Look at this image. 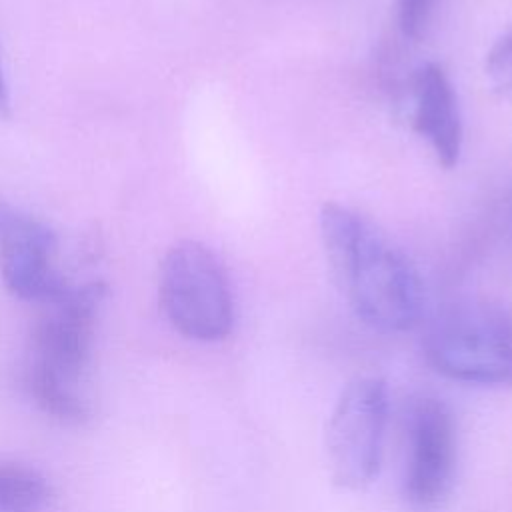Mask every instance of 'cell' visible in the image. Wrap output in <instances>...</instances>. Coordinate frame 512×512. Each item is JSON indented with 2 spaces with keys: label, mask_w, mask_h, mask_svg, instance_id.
<instances>
[{
  "label": "cell",
  "mask_w": 512,
  "mask_h": 512,
  "mask_svg": "<svg viewBox=\"0 0 512 512\" xmlns=\"http://www.w3.org/2000/svg\"><path fill=\"white\" fill-rule=\"evenodd\" d=\"M320 236L356 316L380 332H404L422 316L424 292L410 258L356 210L326 202Z\"/></svg>",
  "instance_id": "1"
},
{
  "label": "cell",
  "mask_w": 512,
  "mask_h": 512,
  "mask_svg": "<svg viewBox=\"0 0 512 512\" xmlns=\"http://www.w3.org/2000/svg\"><path fill=\"white\" fill-rule=\"evenodd\" d=\"M428 364L442 376L476 386H512V310L468 298L438 310L422 338Z\"/></svg>",
  "instance_id": "2"
},
{
  "label": "cell",
  "mask_w": 512,
  "mask_h": 512,
  "mask_svg": "<svg viewBox=\"0 0 512 512\" xmlns=\"http://www.w3.org/2000/svg\"><path fill=\"white\" fill-rule=\"evenodd\" d=\"M160 306L176 332L198 342H216L230 334L234 300L228 276L216 254L196 242L174 244L162 264Z\"/></svg>",
  "instance_id": "3"
},
{
  "label": "cell",
  "mask_w": 512,
  "mask_h": 512,
  "mask_svg": "<svg viewBox=\"0 0 512 512\" xmlns=\"http://www.w3.org/2000/svg\"><path fill=\"white\" fill-rule=\"evenodd\" d=\"M388 420V388L376 376H360L340 392L328 426L326 454L334 482L348 490L364 488L380 468Z\"/></svg>",
  "instance_id": "4"
},
{
  "label": "cell",
  "mask_w": 512,
  "mask_h": 512,
  "mask_svg": "<svg viewBox=\"0 0 512 512\" xmlns=\"http://www.w3.org/2000/svg\"><path fill=\"white\" fill-rule=\"evenodd\" d=\"M104 298L106 284L92 280L82 286H70L58 300L46 304L48 312L32 330L26 372L42 374L74 388L90 362Z\"/></svg>",
  "instance_id": "5"
},
{
  "label": "cell",
  "mask_w": 512,
  "mask_h": 512,
  "mask_svg": "<svg viewBox=\"0 0 512 512\" xmlns=\"http://www.w3.org/2000/svg\"><path fill=\"white\" fill-rule=\"evenodd\" d=\"M406 460L402 496L414 510L428 512L452 490L458 436L454 414L436 396H418L406 410Z\"/></svg>",
  "instance_id": "6"
},
{
  "label": "cell",
  "mask_w": 512,
  "mask_h": 512,
  "mask_svg": "<svg viewBox=\"0 0 512 512\" xmlns=\"http://www.w3.org/2000/svg\"><path fill=\"white\" fill-rule=\"evenodd\" d=\"M56 248L50 226L0 198V274L14 296L50 304L70 288L54 266Z\"/></svg>",
  "instance_id": "7"
},
{
  "label": "cell",
  "mask_w": 512,
  "mask_h": 512,
  "mask_svg": "<svg viewBox=\"0 0 512 512\" xmlns=\"http://www.w3.org/2000/svg\"><path fill=\"white\" fill-rule=\"evenodd\" d=\"M414 130L426 138L444 168L458 164L462 122L452 82L442 66L424 64L414 76Z\"/></svg>",
  "instance_id": "8"
},
{
  "label": "cell",
  "mask_w": 512,
  "mask_h": 512,
  "mask_svg": "<svg viewBox=\"0 0 512 512\" xmlns=\"http://www.w3.org/2000/svg\"><path fill=\"white\" fill-rule=\"evenodd\" d=\"M50 498L46 478L24 464H0V512H40Z\"/></svg>",
  "instance_id": "9"
},
{
  "label": "cell",
  "mask_w": 512,
  "mask_h": 512,
  "mask_svg": "<svg viewBox=\"0 0 512 512\" xmlns=\"http://www.w3.org/2000/svg\"><path fill=\"white\" fill-rule=\"evenodd\" d=\"M26 388L34 404L48 416L64 424H84L90 420L88 404L76 394L74 388H68L48 376L26 372Z\"/></svg>",
  "instance_id": "10"
},
{
  "label": "cell",
  "mask_w": 512,
  "mask_h": 512,
  "mask_svg": "<svg viewBox=\"0 0 512 512\" xmlns=\"http://www.w3.org/2000/svg\"><path fill=\"white\" fill-rule=\"evenodd\" d=\"M486 74L494 90L512 104V32L500 36L486 56Z\"/></svg>",
  "instance_id": "11"
},
{
  "label": "cell",
  "mask_w": 512,
  "mask_h": 512,
  "mask_svg": "<svg viewBox=\"0 0 512 512\" xmlns=\"http://www.w3.org/2000/svg\"><path fill=\"white\" fill-rule=\"evenodd\" d=\"M436 0H398V26L406 38H420L430 22Z\"/></svg>",
  "instance_id": "12"
},
{
  "label": "cell",
  "mask_w": 512,
  "mask_h": 512,
  "mask_svg": "<svg viewBox=\"0 0 512 512\" xmlns=\"http://www.w3.org/2000/svg\"><path fill=\"white\" fill-rule=\"evenodd\" d=\"M8 114H10V94H8V84L0 64V116H8Z\"/></svg>",
  "instance_id": "13"
}]
</instances>
